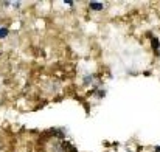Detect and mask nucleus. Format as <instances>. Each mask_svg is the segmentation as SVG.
<instances>
[{
	"label": "nucleus",
	"instance_id": "7ed1b4c3",
	"mask_svg": "<svg viewBox=\"0 0 160 152\" xmlns=\"http://www.w3.org/2000/svg\"><path fill=\"white\" fill-rule=\"evenodd\" d=\"M6 34H8V30L6 28H0V39H3Z\"/></svg>",
	"mask_w": 160,
	"mask_h": 152
},
{
	"label": "nucleus",
	"instance_id": "f03ea898",
	"mask_svg": "<svg viewBox=\"0 0 160 152\" xmlns=\"http://www.w3.org/2000/svg\"><path fill=\"white\" fill-rule=\"evenodd\" d=\"M152 48H154V50H159L160 48V44H159V39H157V37L152 39Z\"/></svg>",
	"mask_w": 160,
	"mask_h": 152
},
{
	"label": "nucleus",
	"instance_id": "f257e3e1",
	"mask_svg": "<svg viewBox=\"0 0 160 152\" xmlns=\"http://www.w3.org/2000/svg\"><path fill=\"white\" fill-rule=\"evenodd\" d=\"M103 8H104L103 3H100V2H90V9H93V11H101Z\"/></svg>",
	"mask_w": 160,
	"mask_h": 152
}]
</instances>
